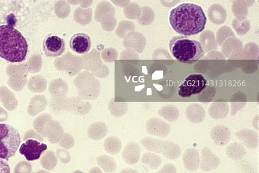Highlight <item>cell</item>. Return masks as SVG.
I'll list each match as a JSON object with an SVG mask.
<instances>
[{"label":"cell","instance_id":"cell-21","mask_svg":"<svg viewBox=\"0 0 259 173\" xmlns=\"http://www.w3.org/2000/svg\"><path fill=\"white\" fill-rule=\"evenodd\" d=\"M142 163L149 166L152 170L158 169L161 165L162 159L161 157L151 152H147L143 154L142 156Z\"/></svg>","mask_w":259,"mask_h":173},{"label":"cell","instance_id":"cell-13","mask_svg":"<svg viewBox=\"0 0 259 173\" xmlns=\"http://www.w3.org/2000/svg\"><path fill=\"white\" fill-rule=\"evenodd\" d=\"M210 138L217 145L224 146L228 144L231 140L230 129L224 125H217L211 129Z\"/></svg>","mask_w":259,"mask_h":173},{"label":"cell","instance_id":"cell-17","mask_svg":"<svg viewBox=\"0 0 259 173\" xmlns=\"http://www.w3.org/2000/svg\"><path fill=\"white\" fill-rule=\"evenodd\" d=\"M226 153L229 158L233 160H241L246 156V150L244 145L240 143H232L226 147Z\"/></svg>","mask_w":259,"mask_h":173},{"label":"cell","instance_id":"cell-19","mask_svg":"<svg viewBox=\"0 0 259 173\" xmlns=\"http://www.w3.org/2000/svg\"><path fill=\"white\" fill-rule=\"evenodd\" d=\"M141 144L147 151L160 154L163 147V141L151 136H146L141 140Z\"/></svg>","mask_w":259,"mask_h":173},{"label":"cell","instance_id":"cell-4","mask_svg":"<svg viewBox=\"0 0 259 173\" xmlns=\"http://www.w3.org/2000/svg\"><path fill=\"white\" fill-rule=\"evenodd\" d=\"M21 143L17 129L8 124H0V158L8 160L15 155Z\"/></svg>","mask_w":259,"mask_h":173},{"label":"cell","instance_id":"cell-22","mask_svg":"<svg viewBox=\"0 0 259 173\" xmlns=\"http://www.w3.org/2000/svg\"><path fill=\"white\" fill-rule=\"evenodd\" d=\"M158 172L165 173H176L177 172V167H175L174 164H172V163H167V164L164 165Z\"/></svg>","mask_w":259,"mask_h":173},{"label":"cell","instance_id":"cell-12","mask_svg":"<svg viewBox=\"0 0 259 173\" xmlns=\"http://www.w3.org/2000/svg\"><path fill=\"white\" fill-rule=\"evenodd\" d=\"M182 160L185 169L189 171H196L200 166V157L197 149L191 148L186 150L182 156Z\"/></svg>","mask_w":259,"mask_h":173},{"label":"cell","instance_id":"cell-6","mask_svg":"<svg viewBox=\"0 0 259 173\" xmlns=\"http://www.w3.org/2000/svg\"><path fill=\"white\" fill-rule=\"evenodd\" d=\"M47 149L48 145L40 141L28 139L21 145L19 152L27 161H34L38 160Z\"/></svg>","mask_w":259,"mask_h":173},{"label":"cell","instance_id":"cell-16","mask_svg":"<svg viewBox=\"0 0 259 173\" xmlns=\"http://www.w3.org/2000/svg\"><path fill=\"white\" fill-rule=\"evenodd\" d=\"M230 107L227 102H214L210 105L209 114L214 119L225 118L228 115Z\"/></svg>","mask_w":259,"mask_h":173},{"label":"cell","instance_id":"cell-7","mask_svg":"<svg viewBox=\"0 0 259 173\" xmlns=\"http://www.w3.org/2000/svg\"><path fill=\"white\" fill-rule=\"evenodd\" d=\"M65 41L63 38L55 34H50L46 36L43 42V50L46 56L48 57H58L63 54Z\"/></svg>","mask_w":259,"mask_h":173},{"label":"cell","instance_id":"cell-23","mask_svg":"<svg viewBox=\"0 0 259 173\" xmlns=\"http://www.w3.org/2000/svg\"><path fill=\"white\" fill-rule=\"evenodd\" d=\"M0 172L9 173L11 172L10 167L9 163L5 161L4 159L0 158Z\"/></svg>","mask_w":259,"mask_h":173},{"label":"cell","instance_id":"cell-15","mask_svg":"<svg viewBox=\"0 0 259 173\" xmlns=\"http://www.w3.org/2000/svg\"><path fill=\"white\" fill-rule=\"evenodd\" d=\"M142 151V147L137 143H131L124 149L122 158L128 164H134L140 159Z\"/></svg>","mask_w":259,"mask_h":173},{"label":"cell","instance_id":"cell-14","mask_svg":"<svg viewBox=\"0 0 259 173\" xmlns=\"http://www.w3.org/2000/svg\"><path fill=\"white\" fill-rule=\"evenodd\" d=\"M186 115L187 119L191 123L194 124L200 123L205 119V110L199 104H190L186 108Z\"/></svg>","mask_w":259,"mask_h":173},{"label":"cell","instance_id":"cell-18","mask_svg":"<svg viewBox=\"0 0 259 173\" xmlns=\"http://www.w3.org/2000/svg\"><path fill=\"white\" fill-rule=\"evenodd\" d=\"M181 153V148L176 143L171 142V141H163L161 154L166 158L170 159V160H175L180 156Z\"/></svg>","mask_w":259,"mask_h":173},{"label":"cell","instance_id":"cell-20","mask_svg":"<svg viewBox=\"0 0 259 173\" xmlns=\"http://www.w3.org/2000/svg\"><path fill=\"white\" fill-rule=\"evenodd\" d=\"M158 115L166 121L174 122L179 117L180 111L177 106L166 105L159 108Z\"/></svg>","mask_w":259,"mask_h":173},{"label":"cell","instance_id":"cell-2","mask_svg":"<svg viewBox=\"0 0 259 173\" xmlns=\"http://www.w3.org/2000/svg\"><path fill=\"white\" fill-rule=\"evenodd\" d=\"M28 45L18 30L9 25H0V57L12 63L25 61Z\"/></svg>","mask_w":259,"mask_h":173},{"label":"cell","instance_id":"cell-8","mask_svg":"<svg viewBox=\"0 0 259 173\" xmlns=\"http://www.w3.org/2000/svg\"><path fill=\"white\" fill-rule=\"evenodd\" d=\"M146 131L150 135L165 138L169 135L170 126L159 117H150L146 122Z\"/></svg>","mask_w":259,"mask_h":173},{"label":"cell","instance_id":"cell-10","mask_svg":"<svg viewBox=\"0 0 259 173\" xmlns=\"http://www.w3.org/2000/svg\"><path fill=\"white\" fill-rule=\"evenodd\" d=\"M200 169L203 171H210L217 169L221 163L218 156L212 153L207 147H203L201 151Z\"/></svg>","mask_w":259,"mask_h":173},{"label":"cell","instance_id":"cell-11","mask_svg":"<svg viewBox=\"0 0 259 173\" xmlns=\"http://www.w3.org/2000/svg\"><path fill=\"white\" fill-rule=\"evenodd\" d=\"M235 135L242 143V144L245 145L247 148L250 149L257 148L258 135L255 131L249 128H244L236 132Z\"/></svg>","mask_w":259,"mask_h":173},{"label":"cell","instance_id":"cell-5","mask_svg":"<svg viewBox=\"0 0 259 173\" xmlns=\"http://www.w3.org/2000/svg\"><path fill=\"white\" fill-rule=\"evenodd\" d=\"M207 80L200 74L189 75L179 88L178 94L182 98H189L200 94L205 89Z\"/></svg>","mask_w":259,"mask_h":173},{"label":"cell","instance_id":"cell-9","mask_svg":"<svg viewBox=\"0 0 259 173\" xmlns=\"http://www.w3.org/2000/svg\"><path fill=\"white\" fill-rule=\"evenodd\" d=\"M69 47L76 54H87L91 49V38L85 33H79L74 34L69 41Z\"/></svg>","mask_w":259,"mask_h":173},{"label":"cell","instance_id":"cell-1","mask_svg":"<svg viewBox=\"0 0 259 173\" xmlns=\"http://www.w3.org/2000/svg\"><path fill=\"white\" fill-rule=\"evenodd\" d=\"M169 21L176 32L189 36L196 35L204 30L207 18L200 6L186 3L180 5L171 11Z\"/></svg>","mask_w":259,"mask_h":173},{"label":"cell","instance_id":"cell-3","mask_svg":"<svg viewBox=\"0 0 259 173\" xmlns=\"http://www.w3.org/2000/svg\"><path fill=\"white\" fill-rule=\"evenodd\" d=\"M171 55L178 61H198L205 54L200 41L187 36H174L169 42Z\"/></svg>","mask_w":259,"mask_h":173}]
</instances>
